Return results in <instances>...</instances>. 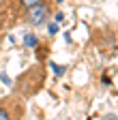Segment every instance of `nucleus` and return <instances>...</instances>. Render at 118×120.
I'll use <instances>...</instances> for the list:
<instances>
[{
  "mask_svg": "<svg viewBox=\"0 0 118 120\" xmlns=\"http://www.w3.org/2000/svg\"><path fill=\"white\" fill-rule=\"evenodd\" d=\"M43 84H45V67H43V62L26 69L19 77L15 79V86H13V92H15L17 97H34L39 90L43 88Z\"/></svg>",
  "mask_w": 118,
  "mask_h": 120,
  "instance_id": "1",
  "label": "nucleus"
},
{
  "mask_svg": "<svg viewBox=\"0 0 118 120\" xmlns=\"http://www.w3.org/2000/svg\"><path fill=\"white\" fill-rule=\"evenodd\" d=\"M24 114H26L24 101L17 94L0 99V120H22Z\"/></svg>",
  "mask_w": 118,
  "mask_h": 120,
  "instance_id": "3",
  "label": "nucleus"
},
{
  "mask_svg": "<svg viewBox=\"0 0 118 120\" xmlns=\"http://www.w3.org/2000/svg\"><path fill=\"white\" fill-rule=\"evenodd\" d=\"M107 120H116V118H114V116H112V118H107Z\"/></svg>",
  "mask_w": 118,
  "mask_h": 120,
  "instance_id": "7",
  "label": "nucleus"
},
{
  "mask_svg": "<svg viewBox=\"0 0 118 120\" xmlns=\"http://www.w3.org/2000/svg\"><path fill=\"white\" fill-rule=\"evenodd\" d=\"M37 43H39V39H37L34 34H26V37H24V45H26V47H34Z\"/></svg>",
  "mask_w": 118,
  "mask_h": 120,
  "instance_id": "5",
  "label": "nucleus"
},
{
  "mask_svg": "<svg viewBox=\"0 0 118 120\" xmlns=\"http://www.w3.org/2000/svg\"><path fill=\"white\" fill-rule=\"evenodd\" d=\"M52 69H54L56 75H62V73H65V67H62V64H52Z\"/></svg>",
  "mask_w": 118,
  "mask_h": 120,
  "instance_id": "6",
  "label": "nucleus"
},
{
  "mask_svg": "<svg viewBox=\"0 0 118 120\" xmlns=\"http://www.w3.org/2000/svg\"><path fill=\"white\" fill-rule=\"evenodd\" d=\"M41 2H54V0H2L0 2V22L13 26L15 22L22 19L24 11H28L30 7H37Z\"/></svg>",
  "mask_w": 118,
  "mask_h": 120,
  "instance_id": "2",
  "label": "nucleus"
},
{
  "mask_svg": "<svg viewBox=\"0 0 118 120\" xmlns=\"http://www.w3.org/2000/svg\"><path fill=\"white\" fill-rule=\"evenodd\" d=\"M56 2H62V0H56Z\"/></svg>",
  "mask_w": 118,
  "mask_h": 120,
  "instance_id": "8",
  "label": "nucleus"
},
{
  "mask_svg": "<svg viewBox=\"0 0 118 120\" xmlns=\"http://www.w3.org/2000/svg\"><path fill=\"white\" fill-rule=\"evenodd\" d=\"M49 15H52V2H41L37 7H30L28 11H24L22 22L28 26H43Z\"/></svg>",
  "mask_w": 118,
  "mask_h": 120,
  "instance_id": "4",
  "label": "nucleus"
}]
</instances>
